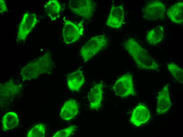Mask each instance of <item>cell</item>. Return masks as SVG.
<instances>
[{
    "label": "cell",
    "mask_w": 183,
    "mask_h": 137,
    "mask_svg": "<svg viewBox=\"0 0 183 137\" xmlns=\"http://www.w3.org/2000/svg\"><path fill=\"white\" fill-rule=\"evenodd\" d=\"M123 46L139 68L149 70H156L159 68V64L134 38L128 39Z\"/></svg>",
    "instance_id": "6da1fadb"
},
{
    "label": "cell",
    "mask_w": 183,
    "mask_h": 137,
    "mask_svg": "<svg viewBox=\"0 0 183 137\" xmlns=\"http://www.w3.org/2000/svg\"><path fill=\"white\" fill-rule=\"evenodd\" d=\"M108 42V39L104 35L91 38L80 49V54L84 62H86L106 47Z\"/></svg>",
    "instance_id": "7a4b0ae2"
},
{
    "label": "cell",
    "mask_w": 183,
    "mask_h": 137,
    "mask_svg": "<svg viewBox=\"0 0 183 137\" xmlns=\"http://www.w3.org/2000/svg\"><path fill=\"white\" fill-rule=\"evenodd\" d=\"M166 11L164 4L159 0L149 1L142 9L143 16L149 21H158L164 19Z\"/></svg>",
    "instance_id": "3957f363"
},
{
    "label": "cell",
    "mask_w": 183,
    "mask_h": 137,
    "mask_svg": "<svg viewBox=\"0 0 183 137\" xmlns=\"http://www.w3.org/2000/svg\"><path fill=\"white\" fill-rule=\"evenodd\" d=\"M116 95L122 97H126L135 94L133 78L129 73L124 74L116 81L113 87Z\"/></svg>",
    "instance_id": "277c9868"
},
{
    "label": "cell",
    "mask_w": 183,
    "mask_h": 137,
    "mask_svg": "<svg viewBox=\"0 0 183 137\" xmlns=\"http://www.w3.org/2000/svg\"><path fill=\"white\" fill-rule=\"evenodd\" d=\"M68 6L72 12L86 19L93 16L95 8V1L92 0H70Z\"/></svg>",
    "instance_id": "5b68a950"
},
{
    "label": "cell",
    "mask_w": 183,
    "mask_h": 137,
    "mask_svg": "<svg viewBox=\"0 0 183 137\" xmlns=\"http://www.w3.org/2000/svg\"><path fill=\"white\" fill-rule=\"evenodd\" d=\"M64 22L63 31V36L64 42L67 44L76 42L82 35L83 30V21L78 24L63 18Z\"/></svg>",
    "instance_id": "8992f818"
},
{
    "label": "cell",
    "mask_w": 183,
    "mask_h": 137,
    "mask_svg": "<svg viewBox=\"0 0 183 137\" xmlns=\"http://www.w3.org/2000/svg\"><path fill=\"white\" fill-rule=\"evenodd\" d=\"M37 22V17L35 14L29 12L25 13L18 28L17 37V41H24Z\"/></svg>",
    "instance_id": "52a82bcc"
},
{
    "label": "cell",
    "mask_w": 183,
    "mask_h": 137,
    "mask_svg": "<svg viewBox=\"0 0 183 137\" xmlns=\"http://www.w3.org/2000/svg\"><path fill=\"white\" fill-rule=\"evenodd\" d=\"M37 66L36 61L35 62V65L32 64L34 67V68H29L32 69L33 71L27 77L26 80H31L35 79L38 76L43 73L48 72L50 70L52 67V60L50 54L47 52L43 55L39 60L37 61Z\"/></svg>",
    "instance_id": "ba28073f"
},
{
    "label": "cell",
    "mask_w": 183,
    "mask_h": 137,
    "mask_svg": "<svg viewBox=\"0 0 183 137\" xmlns=\"http://www.w3.org/2000/svg\"><path fill=\"white\" fill-rule=\"evenodd\" d=\"M124 16L123 6L112 5L106 21V26L114 28H120L123 23Z\"/></svg>",
    "instance_id": "9c48e42d"
},
{
    "label": "cell",
    "mask_w": 183,
    "mask_h": 137,
    "mask_svg": "<svg viewBox=\"0 0 183 137\" xmlns=\"http://www.w3.org/2000/svg\"><path fill=\"white\" fill-rule=\"evenodd\" d=\"M103 83L99 82L94 85L89 91L88 99L91 109L97 110L101 106L103 98Z\"/></svg>",
    "instance_id": "30bf717a"
},
{
    "label": "cell",
    "mask_w": 183,
    "mask_h": 137,
    "mask_svg": "<svg viewBox=\"0 0 183 137\" xmlns=\"http://www.w3.org/2000/svg\"><path fill=\"white\" fill-rule=\"evenodd\" d=\"M171 105L168 85H165L159 92L157 97L156 111L158 114L166 113Z\"/></svg>",
    "instance_id": "8fae6325"
},
{
    "label": "cell",
    "mask_w": 183,
    "mask_h": 137,
    "mask_svg": "<svg viewBox=\"0 0 183 137\" xmlns=\"http://www.w3.org/2000/svg\"><path fill=\"white\" fill-rule=\"evenodd\" d=\"M150 116V112L147 108L143 105H139L133 110L130 121L133 124L139 126L146 123Z\"/></svg>",
    "instance_id": "7c38bea8"
},
{
    "label": "cell",
    "mask_w": 183,
    "mask_h": 137,
    "mask_svg": "<svg viewBox=\"0 0 183 137\" xmlns=\"http://www.w3.org/2000/svg\"><path fill=\"white\" fill-rule=\"evenodd\" d=\"M78 112V105L74 100L70 99L66 101L61 109V118L65 121L70 120L74 118Z\"/></svg>",
    "instance_id": "4fadbf2b"
},
{
    "label": "cell",
    "mask_w": 183,
    "mask_h": 137,
    "mask_svg": "<svg viewBox=\"0 0 183 137\" xmlns=\"http://www.w3.org/2000/svg\"><path fill=\"white\" fill-rule=\"evenodd\" d=\"M167 16L173 22L181 24L183 22V3L179 2L170 7L167 12Z\"/></svg>",
    "instance_id": "5bb4252c"
},
{
    "label": "cell",
    "mask_w": 183,
    "mask_h": 137,
    "mask_svg": "<svg viewBox=\"0 0 183 137\" xmlns=\"http://www.w3.org/2000/svg\"><path fill=\"white\" fill-rule=\"evenodd\" d=\"M85 82L84 75L82 71L77 70L70 74L67 79L69 89L71 90L77 91L81 88Z\"/></svg>",
    "instance_id": "9a60e30c"
},
{
    "label": "cell",
    "mask_w": 183,
    "mask_h": 137,
    "mask_svg": "<svg viewBox=\"0 0 183 137\" xmlns=\"http://www.w3.org/2000/svg\"><path fill=\"white\" fill-rule=\"evenodd\" d=\"M164 33V30L162 26H156L148 33L146 36V40L150 45H156L162 40Z\"/></svg>",
    "instance_id": "2e32d148"
},
{
    "label": "cell",
    "mask_w": 183,
    "mask_h": 137,
    "mask_svg": "<svg viewBox=\"0 0 183 137\" xmlns=\"http://www.w3.org/2000/svg\"><path fill=\"white\" fill-rule=\"evenodd\" d=\"M46 11L50 19L54 21L59 17L61 7L57 0H49L45 5Z\"/></svg>",
    "instance_id": "e0dca14e"
},
{
    "label": "cell",
    "mask_w": 183,
    "mask_h": 137,
    "mask_svg": "<svg viewBox=\"0 0 183 137\" xmlns=\"http://www.w3.org/2000/svg\"><path fill=\"white\" fill-rule=\"evenodd\" d=\"M19 119L17 114L13 112L6 113L3 116L2 124L3 130H9L15 127L18 124Z\"/></svg>",
    "instance_id": "ac0fdd59"
},
{
    "label": "cell",
    "mask_w": 183,
    "mask_h": 137,
    "mask_svg": "<svg viewBox=\"0 0 183 137\" xmlns=\"http://www.w3.org/2000/svg\"><path fill=\"white\" fill-rule=\"evenodd\" d=\"M167 69L174 78L179 82L183 83V70L181 67L173 63L167 64Z\"/></svg>",
    "instance_id": "d6986e66"
},
{
    "label": "cell",
    "mask_w": 183,
    "mask_h": 137,
    "mask_svg": "<svg viewBox=\"0 0 183 137\" xmlns=\"http://www.w3.org/2000/svg\"><path fill=\"white\" fill-rule=\"evenodd\" d=\"M46 129L44 125L42 124L35 125L27 133V137H44Z\"/></svg>",
    "instance_id": "ffe728a7"
},
{
    "label": "cell",
    "mask_w": 183,
    "mask_h": 137,
    "mask_svg": "<svg viewBox=\"0 0 183 137\" xmlns=\"http://www.w3.org/2000/svg\"><path fill=\"white\" fill-rule=\"evenodd\" d=\"M75 127L74 125L70 126L66 128L60 130L55 133L53 137H68L74 131Z\"/></svg>",
    "instance_id": "44dd1931"
},
{
    "label": "cell",
    "mask_w": 183,
    "mask_h": 137,
    "mask_svg": "<svg viewBox=\"0 0 183 137\" xmlns=\"http://www.w3.org/2000/svg\"><path fill=\"white\" fill-rule=\"evenodd\" d=\"M8 9L6 3L5 1L4 0H0V13H3L5 12H7Z\"/></svg>",
    "instance_id": "7402d4cb"
}]
</instances>
